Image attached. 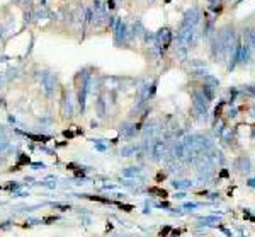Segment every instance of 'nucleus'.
I'll list each match as a JSON object with an SVG mask.
<instances>
[{"label":"nucleus","instance_id":"nucleus-1","mask_svg":"<svg viewBox=\"0 0 255 237\" xmlns=\"http://www.w3.org/2000/svg\"><path fill=\"white\" fill-rule=\"evenodd\" d=\"M148 191H150L151 195H158V196H162V198H167V196H168V193H167L165 189H162V188H155V186H153V188H150Z\"/></svg>","mask_w":255,"mask_h":237},{"label":"nucleus","instance_id":"nucleus-2","mask_svg":"<svg viewBox=\"0 0 255 237\" xmlns=\"http://www.w3.org/2000/svg\"><path fill=\"white\" fill-rule=\"evenodd\" d=\"M87 198H89V200H94V201H100V203H109V205H112V203H114V201L107 200V198H102V196H90V195H89Z\"/></svg>","mask_w":255,"mask_h":237},{"label":"nucleus","instance_id":"nucleus-3","mask_svg":"<svg viewBox=\"0 0 255 237\" xmlns=\"http://www.w3.org/2000/svg\"><path fill=\"white\" fill-rule=\"evenodd\" d=\"M24 164H29V157H26V155H24V157H20L19 164L16 165V167H12V171H17L19 167H20V165H24Z\"/></svg>","mask_w":255,"mask_h":237},{"label":"nucleus","instance_id":"nucleus-4","mask_svg":"<svg viewBox=\"0 0 255 237\" xmlns=\"http://www.w3.org/2000/svg\"><path fill=\"white\" fill-rule=\"evenodd\" d=\"M116 205H117L119 208H123L124 212H131V210H133V206H131V205H123V203H116Z\"/></svg>","mask_w":255,"mask_h":237},{"label":"nucleus","instance_id":"nucleus-5","mask_svg":"<svg viewBox=\"0 0 255 237\" xmlns=\"http://www.w3.org/2000/svg\"><path fill=\"white\" fill-rule=\"evenodd\" d=\"M170 230H172V229H170V227H165L163 230H162V232H160V237H167V236H168V232H170Z\"/></svg>","mask_w":255,"mask_h":237},{"label":"nucleus","instance_id":"nucleus-6","mask_svg":"<svg viewBox=\"0 0 255 237\" xmlns=\"http://www.w3.org/2000/svg\"><path fill=\"white\" fill-rule=\"evenodd\" d=\"M53 220H56L55 217H48V219H44V222H53Z\"/></svg>","mask_w":255,"mask_h":237}]
</instances>
